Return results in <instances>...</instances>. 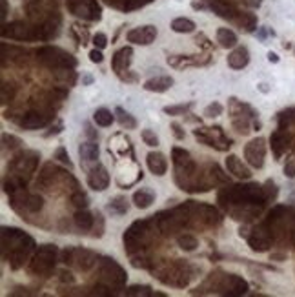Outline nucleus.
<instances>
[{"label":"nucleus","instance_id":"nucleus-1","mask_svg":"<svg viewBox=\"0 0 295 297\" xmlns=\"http://www.w3.org/2000/svg\"><path fill=\"white\" fill-rule=\"evenodd\" d=\"M37 57L42 60L44 64H48L49 67H55V69H64V67H73L77 64L75 58L69 55V53L62 51L58 48H40L37 51Z\"/></svg>","mask_w":295,"mask_h":297},{"label":"nucleus","instance_id":"nucleus-2","mask_svg":"<svg viewBox=\"0 0 295 297\" xmlns=\"http://www.w3.org/2000/svg\"><path fill=\"white\" fill-rule=\"evenodd\" d=\"M66 4L71 15L81 17V19L100 20V17H102V10L97 4V0H66Z\"/></svg>","mask_w":295,"mask_h":297},{"label":"nucleus","instance_id":"nucleus-3","mask_svg":"<svg viewBox=\"0 0 295 297\" xmlns=\"http://www.w3.org/2000/svg\"><path fill=\"white\" fill-rule=\"evenodd\" d=\"M264 157H266V140L262 137L252 139L244 146V159L252 168H262L264 166Z\"/></svg>","mask_w":295,"mask_h":297},{"label":"nucleus","instance_id":"nucleus-4","mask_svg":"<svg viewBox=\"0 0 295 297\" xmlns=\"http://www.w3.org/2000/svg\"><path fill=\"white\" fill-rule=\"evenodd\" d=\"M64 263L66 264H75L77 268L86 272L93 264L97 263V255L90 250H81V248H67L64 252Z\"/></svg>","mask_w":295,"mask_h":297},{"label":"nucleus","instance_id":"nucleus-5","mask_svg":"<svg viewBox=\"0 0 295 297\" xmlns=\"http://www.w3.org/2000/svg\"><path fill=\"white\" fill-rule=\"evenodd\" d=\"M55 257H57V248L51 245H44L38 250V254L31 261V272L33 273H46L55 266Z\"/></svg>","mask_w":295,"mask_h":297},{"label":"nucleus","instance_id":"nucleus-6","mask_svg":"<svg viewBox=\"0 0 295 297\" xmlns=\"http://www.w3.org/2000/svg\"><path fill=\"white\" fill-rule=\"evenodd\" d=\"M157 33L159 31L155 26H142V28L129 29L126 39H128V42L135 44V46H150V44L155 42Z\"/></svg>","mask_w":295,"mask_h":297},{"label":"nucleus","instance_id":"nucleus-7","mask_svg":"<svg viewBox=\"0 0 295 297\" xmlns=\"http://www.w3.org/2000/svg\"><path fill=\"white\" fill-rule=\"evenodd\" d=\"M100 273H102V279L104 281H110L111 284L119 286L126 281V273L120 268L119 264L115 263V259H104L102 261V266H100Z\"/></svg>","mask_w":295,"mask_h":297},{"label":"nucleus","instance_id":"nucleus-8","mask_svg":"<svg viewBox=\"0 0 295 297\" xmlns=\"http://www.w3.org/2000/svg\"><path fill=\"white\" fill-rule=\"evenodd\" d=\"M88 184L95 192H104L106 188L110 186V173H108V170L102 164L93 166L90 170V173H88Z\"/></svg>","mask_w":295,"mask_h":297},{"label":"nucleus","instance_id":"nucleus-9","mask_svg":"<svg viewBox=\"0 0 295 297\" xmlns=\"http://www.w3.org/2000/svg\"><path fill=\"white\" fill-rule=\"evenodd\" d=\"M2 35H4V37H10V39H15V40H31L38 37L37 33H33V28L26 26L24 22H13V24H10V26H4Z\"/></svg>","mask_w":295,"mask_h":297},{"label":"nucleus","instance_id":"nucleus-10","mask_svg":"<svg viewBox=\"0 0 295 297\" xmlns=\"http://www.w3.org/2000/svg\"><path fill=\"white\" fill-rule=\"evenodd\" d=\"M173 164H175L177 172L181 175H186V177H190L191 173L195 172V164H193L190 154L186 150L173 148Z\"/></svg>","mask_w":295,"mask_h":297},{"label":"nucleus","instance_id":"nucleus-11","mask_svg":"<svg viewBox=\"0 0 295 297\" xmlns=\"http://www.w3.org/2000/svg\"><path fill=\"white\" fill-rule=\"evenodd\" d=\"M131 57H133V48H129V46H126V48H120L119 51L113 55V60H111V66H113V71L119 75V77H122V71H126L129 66V62H131Z\"/></svg>","mask_w":295,"mask_h":297},{"label":"nucleus","instance_id":"nucleus-12","mask_svg":"<svg viewBox=\"0 0 295 297\" xmlns=\"http://www.w3.org/2000/svg\"><path fill=\"white\" fill-rule=\"evenodd\" d=\"M146 163H148L150 172H152L153 175H157V177H162V175L168 172V161L161 152H150V154L146 155Z\"/></svg>","mask_w":295,"mask_h":297},{"label":"nucleus","instance_id":"nucleus-13","mask_svg":"<svg viewBox=\"0 0 295 297\" xmlns=\"http://www.w3.org/2000/svg\"><path fill=\"white\" fill-rule=\"evenodd\" d=\"M226 170H228L232 175H235L237 179H243V181H248V179L252 177L250 168H248L237 155H228V159H226Z\"/></svg>","mask_w":295,"mask_h":297},{"label":"nucleus","instance_id":"nucleus-14","mask_svg":"<svg viewBox=\"0 0 295 297\" xmlns=\"http://www.w3.org/2000/svg\"><path fill=\"white\" fill-rule=\"evenodd\" d=\"M248 62H250V51L244 46L234 48V51L228 55V66L232 69H243L248 66Z\"/></svg>","mask_w":295,"mask_h":297},{"label":"nucleus","instance_id":"nucleus-15","mask_svg":"<svg viewBox=\"0 0 295 297\" xmlns=\"http://www.w3.org/2000/svg\"><path fill=\"white\" fill-rule=\"evenodd\" d=\"M48 122H49V117L42 115V113H38V111H31V113H28L24 119L20 120V126L24 129H28V131H33V129L44 128Z\"/></svg>","mask_w":295,"mask_h":297},{"label":"nucleus","instance_id":"nucleus-16","mask_svg":"<svg viewBox=\"0 0 295 297\" xmlns=\"http://www.w3.org/2000/svg\"><path fill=\"white\" fill-rule=\"evenodd\" d=\"M173 86V79L168 75H161V77L150 79L144 82V90L146 91H155V93H164Z\"/></svg>","mask_w":295,"mask_h":297},{"label":"nucleus","instance_id":"nucleus-17","mask_svg":"<svg viewBox=\"0 0 295 297\" xmlns=\"http://www.w3.org/2000/svg\"><path fill=\"white\" fill-rule=\"evenodd\" d=\"M153 201H155V192H153L152 188H140V190H137L133 193V204L138 210L150 208L153 204Z\"/></svg>","mask_w":295,"mask_h":297},{"label":"nucleus","instance_id":"nucleus-18","mask_svg":"<svg viewBox=\"0 0 295 297\" xmlns=\"http://www.w3.org/2000/svg\"><path fill=\"white\" fill-rule=\"evenodd\" d=\"M73 219H75V225L79 226L82 232H90V230H93V226H95V215H93L91 211H88L86 208H79V210L75 211Z\"/></svg>","mask_w":295,"mask_h":297},{"label":"nucleus","instance_id":"nucleus-19","mask_svg":"<svg viewBox=\"0 0 295 297\" xmlns=\"http://www.w3.org/2000/svg\"><path fill=\"white\" fill-rule=\"evenodd\" d=\"M217 42H219L220 48L224 49H232L237 46V35L228 28H219L217 29Z\"/></svg>","mask_w":295,"mask_h":297},{"label":"nucleus","instance_id":"nucleus-20","mask_svg":"<svg viewBox=\"0 0 295 297\" xmlns=\"http://www.w3.org/2000/svg\"><path fill=\"white\" fill-rule=\"evenodd\" d=\"M115 113H111L108 108H99V110L93 113V120H95V124L100 126V128H108L115 122Z\"/></svg>","mask_w":295,"mask_h":297},{"label":"nucleus","instance_id":"nucleus-21","mask_svg":"<svg viewBox=\"0 0 295 297\" xmlns=\"http://www.w3.org/2000/svg\"><path fill=\"white\" fill-rule=\"evenodd\" d=\"M115 117H117V120H119V124L122 126V128H126V129L137 128V119H135L129 111H126L124 108H120V106L115 110Z\"/></svg>","mask_w":295,"mask_h":297},{"label":"nucleus","instance_id":"nucleus-22","mask_svg":"<svg viewBox=\"0 0 295 297\" xmlns=\"http://www.w3.org/2000/svg\"><path fill=\"white\" fill-rule=\"evenodd\" d=\"M79 155H81L84 161L91 163V161H97L99 159V144L95 142H84L79 146Z\"/></svg>","mask_w":295,"mask_h":297},{"label":"nucleus","instance_id":"nucleus-23","mask_svg":"<svg viewBox=\"0 0 295 297\" xmlns=\"http://www.w3.org/2000/svg\"><path fill=\"white\" fill-rule=\"evenodd\" d=\"M172 29L175 33H193L195 31V22L184 17H179L172 22Z\"/></svg>","mask_w":295,"mask_h":297},{"label":"nucleus","instance_id":"nucleus-24","mask_svg":"<svg viewBox=\"0 0 295 297\" xmlns=\"http://www.w3.org/2000/svg\"><path fill=\"white\" fill-rule=\"evenodd\" d=\"M108 211H110L111 215H122L128 211V202L124 197H115L113 201H110L108 204Z\"/></svg>","mask_w":295,"mask_h":297},{"label":"nucleus","instance_id":"nucleus-25","mask_svg":"<svg viewBox=\"0 0 295 297\" xmlns=\"http://www.w3.org/2000/svg\"><path fill=\"white\" fill-rule=\"evenodd\" d=\"M22 204L28 211H38L44 206V199L40 195H26L22 197Z\"/></svg>","mask_w":295,"mask_h":297},{"label":"nucleus","instance_id":"nucleus-26","mask_svg":"<svg viewBox=\"0 0 295 297\" xmlns=\"http://www.w3.org/2000/svg\"><path fill=\"white\" fill-rule=\"evenodd\" d=\"M286 142H288L286 135H282V133H273V135H271V148H273V154H275V157H281V154L286 150Z\"/></svg>","mask_w":295,"mask_h":297},{"label":"nucleus","instance_id":"nucleus-27","mask_svg":"<svg viewBox=\"0 0 295 297\" xmlns=\"http://www.w3.org/2000/svg\"><path fill=\"white\" fill-rule=\"evenodd\" d=\"M177 243H179V246H181L182 250H186V252H193V250L199 246V241L190 234L179 235V237H177Z\"/></svg>","mask_w":295,"mask_h":297},{"label":"nucleus","instance_id":"nucleus-28","mask_svg":"<svg viewBox=\"0 0 295 297\" xmlns=\"http://www.w3.org/2000/svg\"><path fill=\"white\" fill-rule=\"evenodd\" d=\"M191 106H193V102H186V104H175V106H166L164 108V113L166 115H172V117H177V115H184L186 111L191 110Z\"/></svg>","mask_w":295,"mask_h":297},{"label":"nucleus","instance_id":"nucleus-29","mask_svg":"<svg viewBox=\"0 0 295 297\" xmlns=\"http://www.w3.org/2000/svg\"><path fill=\"white\" fill-rule=\"evenodd\" d=\"M140 137H142L144 144H146V146H150V148H157V146H159V137L155 135V131H152L150 128L142 129Z\"/></svg>","mask_w":295,"mask_h":297},{"label":"nucleus","instance_id":"nucleus-30","mask_svg":"<svg viewBox=\"0 0 295 297\" xmlns=\"http://www.w3.org/2000/svg\"><path fill=\"white\" fill-rule=\"evenodd\" d=\"M223 111H224L223 104H220V102H213V104L206 106L204 117H208V119H215V117L223 115Z\"/></svg>","mask_w":295,"mask_h":297},{"label":"nucleus","instance_id":"nucleus-31","mask_svg":"<svg viewBox=\"0 0 295 297\" xmlns=\"http://www.w3.org/2000/svg\"><path fill=\"white\" fill-rule=\"evenodd\" d=\"M2 142H4V148L15 150V148H19L20 144H22V140H20L19 137H15V135L4 133V135H2Z\"/></svg>","mask_w":295,"mask_h":297},{"label":"nucleus","instance_id":"nucleus-32","mask_svg":"<svg viewBox=\"0 0 295 297\" xmlns=\"http://www.w3.org/2000/svg\"><path fill=\"white\" fill-rule=\"evenodd\" d=\"M152 288L150 286H129L128 290H126V295H153V292H150Z\"/></svg>","mask_w":295,"mask_h":297},{"label":"nucleus","instance_id":"nucleus-33","mask_svg":"<svg viewBox=\"0 0 295 297\" xmlns=\"http://www.w3.org/2000/svg\"><path fill=\"white\" fill-rule=\"evenodd\" d=\"M91 42H93V46L99 49H104L106 46H108V37H106L104 33H95L93 37H91Z\"/></svg>","mask_w":295,"mask_h":297},{"label":"nucleus","instance_id":"nucleus-34","mask_svg":"<svg viewBox=\"0 0 295 297\" xmlns=\"http://www.w3.org/2000/svg\"><path fill=\"white\" fill-rule=\"evenodd\" d=\"M71 202L75 204L77 208H86V206H88V197L84 195V193L77 192L75 195L71 197Z\"/></svg>","mask_w":295,"mask_h":297},{"label":"nucleus","instance_id":"nucleus-35","mask_svg":"<svg viewBox=\"0 0 295 297\" xmlns=\"http://www.w3.org/2000/svg\"><path fill=\"white\" fill-rule=\"evenodd\" d=\"M55 159H58L60 163L67 164L69 168H71V166H73V163H71V161H69V155L66 154V148H58V150H57V154H55Z\"/></svg>","mask_w":295,"mask_h":297},{"label":"nucleus","instance_id":"nucleus-36","mask_svg":"<svg viewBox=\"0 0 295 297\" xmlns=\"http://www.w3.org/2000/svg\"><path fill=\"white\" fill-rule=\"evenodd\" d=\"M90 60L93 64H100L102 60H104V55H102V49L95 48V49H91L90 51Z\"/></svg>","mask_w":295,"mask_h":297},{"label":"nucleus","instance_id":"nucleus-37","mask_svg":"<svg viewBox=\"0 0 295 297\" xmlns=\"http://www.w3.org/2000/svg\"><path fill=\"white\" fill-rule=\"evenodd\" d=\"M284 175H286V177H291V179L295 177V163L286 164V166H284Z\"/></svg>","mask_w":295,"mask_h":297},{"label":"nucleus","instance_id":"nucleus-38","mask_svg":"<svg viewBox=\"0 0 295 297\" xmlns=\"http://www.w3.org/2000/svg\"><path fill=\"white\" fill-rule=\"evenodd\" d=\"M172 129H173V133H175L177 139H179V140L184 139V131H182L181 124H177V122H173V124H172Z\"/></svg>","mask_w":295,"mask_h":297},{"label":"nucleus","instance_id":"nucleus-39","mask_svg":"<svg viewBox=\"0 0 295 297\" xmlns=\"http://www.w3.org/2000/svg\"><path fill=\"white\" fill-rule=\"evenodd\" d=\"M268 60H270V62H279V55H277V53H273V51H270L268 53Z\"/></svg>","mask_w":295,"mask_h":297},{"label":"nucleus","instance_id":"nucleus-40","mask_svg":"<svg viewBox=\"0 0 295 297\" xmlns=\"http://www.w3.org/2000/svg\"><path fill=\"white\" fill-rule=\"evenodd\" d=\"M6 15H8V2L2 0V20H6Z\"/></svg>","mask_w":295,"mask_h":297}]
</instances>
